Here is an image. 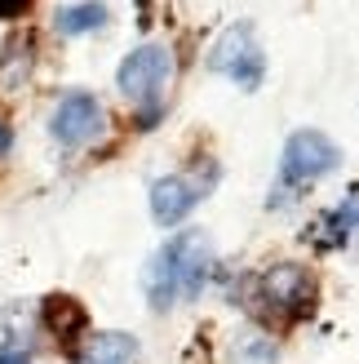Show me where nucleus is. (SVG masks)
I'll return each instance as SVG.
<instances>
[{
    "label": "nucleus",
    "mask_w": 359,
    "mask_h": 364,
    "mask_svg": "<svg viewBox=\"0 0 359 364\" xmlns=\"http://www.w3.org/2000/svg\"><path fill=\"white\" fill-rule=\"evenodd\" d=\"M213 271V245L200 231H177L147 267V298L151 311H169L182 298H200Z\"/></svg>",
    "instance_id": "nucleus-1"
},
{
    "label": "nucleus",
    "mask_w": 359,
    "mask_h": 364,
    "mask_svg": "<svg viewBox=\"0 0 359 364\" xmlns=\"http://www.w3.org/2000/svg\"><path fill=\"white\" fill-rule=\"evenodd\" d=\"M315 294H319L315 271L297 267V262H280L271 271H258V276L240 280V302L271 329H289V324L306 320L315 311Z\"/></svg>",
    "instance_id": "nucleus-2"
},
{
    "label": "nucleus",
    "mask_w": 359,
    "mask_h": 364,
    "mask_svg": "<svg viewBox=\"0 0 359 364\" xmlns=\"http://www.w3.org/2000/svg\"><path fill=\"white\" fill-rule=\"evenodd\" d=\"M337 142L319 129H297L289 138V147H284V173H280V196H271V205H284V200H293V187H306V182L324 178L328 169H337Z\"/></svg>",
    "instance_id": "nucleus-3"
},
{
    "label": "nucleus",
    "mask_w": 359,
    "mask_h": 364,
    "mask_svg": "<svg viewBox=\"0 0 359 364\" xmlns=\"http://www.w3.org/2000/svg\"><path fill=\"white\" fill-rule=\"evenodd\" d=\"M169 80H173V53L165 45L133 49L129 58L120 63V71H116L120 94L129 98V102H138L142 112H160V98H165Z\"/></svg>",
    "instance_id": "nucleus-4"
},
{
    "label": "nucleus",
    "mask_w": 359,
    "mask_h": 364,
    "mask_svg": "<svg viewBox=\"0 0 359 364\" xmlns=\"http://www.w3.org/2000/svg\"><path fill=\"white\" fill-rule=\"evenodd\" d=\"M209 67L222 71V76H231L244 89H258L262 76H266V58H262V49H258L253 27H248V23L226 27L218 36V45H213V53H209Z\"/></svg>",
    "instance_id": "nucleus-5"
},
{
    "label": "nucleus",
    "mask_w": 359,
    "mask_h": 364,
    "mask_svg": "<svg viewBox=\"0 0 359 364\" xmlns=\"http://www.w3.org/2000/svg\"><path fill=\"white\" fill-rule=\"evenodd\" d=\"M49 129L62 147H84V142H94L98 129H102V102L94 94H67L53 107Z\"/></svg>",
    "instance_id": "nucleus-6"
},
{
    "label": "nucleus",
    "mask_w": 359,
    "mask_h": 364,
    "mask_svg": "<svg viewBox=\"0 0 359 364\" xmlns=\"http://www.w3.org/2000/svg\"><path fill=\"white\" fill-rule=\"evenodd\" d=\"M200 196H204L200 182H191V178H177V173L155 178L151 182V218H155L160 227H177L195 209V200H200Z\"/></svg>",
    "instance_id": "nucleus-7"
},
{
    "label": "nucleus",
    "mask_w": 359,
    "mask_h": 364,
    "mask_svg": "<svg viewBox=\"0 0 359 364\" xmlns=\"http://www.w3.org/2000/svg\"><path fill=\"white\" fill-rule=\"evenodd\" d=\"M40 324L58 338V342H76L84 329H89V311H84V302L80 298H71V294H49L40 302Z\"/></svg>",
    "instance_id": "nucleus-8"
},
{
    "label": "nucleus",
    "mask_w": 359,
    "mask_h": 364,
    "mask_svg": "<svg viewBox=\"0 0 359 364\" xmlns=\"http://www.w3.org/2000/svg\"><path fill=\"white\" fill-rule=\"evenodd\" d=\"M355 231H359V187H350L342 205L311 227V240H315V249H346Z\"/></svg>",
    "instance_id": "nucleus-9"
},
{
    "label": "nucleus",
    "mask_w": 359,
    "mask_h": 364,
    "mask_svg": "<svg viewBox=\"0 0 359 364\" xmlns=\"http://www.w3.org/2000/svg\"><path fill=\"white\" fill-rule=\"evenodd\" d=\"M133 360H138V338L120 329L94 333L84 342V351L76 355V364H133Z\"/></svg>",
    "instance_id": "nucleus-10"
},
{
    "label": "nucleus",
    "mask_w": 359,
    "mask_h": 364,
    "mask_svg": "<svg viewBox=\"0 0 359 364\" xmlns=\"http://www.w3.org/2000/svg\"><path fill=\"white\" fill-rule=\"evenodd\" d=\"M53 27H58L62 36H84V31H98V27H106V5H98V0H84V5L58 9Z\"/></svg>",
    "instance_id": "nucleus-11"
},
{
    "label": "nucleus",
    "mask_w": 359,
    "mask_h": 364,
    "mask_svg": "<svg viewBox=\"0 0 359 364\" xmlns=\"http://www.w3.org/2000/svg\"><path fill=\"white\" fill-rule=\"evenodd\" d=\"M27 67H31V41H13L5 63H0V89H18L27 80Z\"/></svg>",
    "instance_id": "nucleus-12"
},
{
    "label": "nucleus",
    "mask_w": 359,
    "mask_h": 364,
    "mask_svg": "<svg viewBox=\"0 0 359 364\" xmlns=\"http://www.w3.org/2000/svg\"><path fill=\"white\" fill-rule=\"evenodd\" d=\"M0 364H31V347L18 333H9L5 342H0Z\"/></svg>",
    "instance_id": "nucleus-13"
},
{
    "label": "nucleus",
    "mask_w": 359,
    "mask_h": 364,
    "mask_svg": "<svg viewBox=\"0 0 359 364\" xmlns=\"http://www.w3.org/2000/svg\"><path fill=\"white\" fill-rule=\"evenodd\" d=\"M27 5H31V0H0V18H18Z\"/></svg>",
    "instance_id": "nucleus-14"
},
{
    "label": "nucleus",
    "mask_w": 359,
    "mask_h": 364,
    "mask_svg": "<svg viewBox=\"0 0 359 364\" xmlns=\"http://www.w3.org/2000/svg\"><path fill=\"white\" fill-rule=\"evenodd\" d=\"M9 147H13V129L0 120V156H9Z\"/></svg>",
    "instance_id": "nucleus-15"
}]
</instances>
